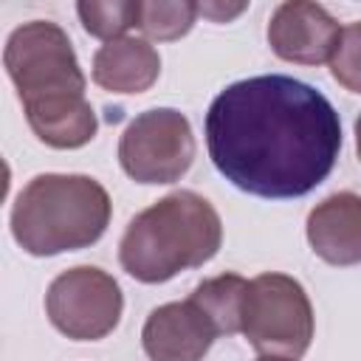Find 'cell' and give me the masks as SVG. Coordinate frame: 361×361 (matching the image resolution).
I'll list each match as a JSON object with an SVG mask.
<instances>
[{"instance_id": "9a60e30c", "label": "cell", "mask_w": 361, "mask_h": 361, "mask_svg": "<svg viewBox=\"0 0 361 361\" xmlns=\"http://www.w3.org/2000/svg\"><path fill=\"white\" fill-rule=\"evenodd\" d=\"M330 73L344 90L361 93V23L341 28L338 45L330 56Z\"/></svg>"}, {"instance_id": "ac0fdd59", "label": "cell", "mask_w": 361, "mask_h": 361, "mask_svg": "<svg viewBox=\"0 0 361 361\" xmlns=\"http://www.w3.org/2000/svg\"><path fill=\"white\" fill-rule=\"evenodd\" d=\"M257 361H293V358H279V355H259Z\"/></svg>"}, {"instance_id": "5b68a950", "label": "cell", "mask_w": 361, "mask_h": 361, "mask_svg": "<svg viewBox=\"0 0 361 361\" xmlns=\"http://www.w3.org/2000/svg\"><path fill=\"white\" fill-rule=\"evenodd\" d=\"M243 336L259 355L302 358L313 341V305L302 282L276 271L254 276L243 305Z\"/></svg>"}, {"instance_id": "277c9868", "label": "cell", "mask_w": 361, "mask_h": 361, "mask_svg": "<svg viewBox=\"0 0 361 361\" xmlns=\"http://www.w3.org/2000/svg\"><path fill=\"white\" fill-rule=\"evenodd\" d=\"M110 195L90 175L45 172L31 178L11 206V234L31 257L90 248L110 226Z\"/></svg>"}, {"instance_id": "8992f818", "label": "cell", "mask_w": 361, "mask_h": 361, "mask_svg": "<svg viewBox=\"0 0 361 361\" xmlns=\"http://www.w3.org/2000/svg\"><path fill=\"white\" fill-rule=\"evenodd\" d=\"M189 118L175 107L138 113L118 141V164L135 183H175L195 161Z\"/></svg>"}, {"instance_id": "ba28073f", "label": "cell", "mask_w": 361, "mask_h": 361, "mask_svg": "<svg viewBox=\"0 0 361 361\" xmlns=\"http://www.w3.org/2000/svg\"><path fill=\"white\" fill-rule=\"evenodd\" d=\"M341 37L338 20L319 3L290 0L279 3L268 23L271 51L296 65H322L330 62Z\"/></svg>"}, {"instance_id": "5bb4252c", "label": "cell", "mask_w": 361, "mask_h": 361, "mask_svg": "<svg viewBox=\"0 0 361 361\" xmlns=\"http://www.w3.org/2000/svg\"><path fill=\"white\" fill-rule=\"evenodd\" d=\"M76 14L90 37L113 42L138 25V0H82L76 3Z\"/></svg>"}, {"instance_id": "3957f363", "label": "cell", "mask_w": 361, "mask_h": 361, "mask_svg": "<svg viewBox=\"0 0 361 361\" xmlns=\"http://www.w3.org/2000/svg\"><path fill=\"white\" fill-rule=\"evenodd\" d=\"M223 243L217 209L192 189H178L138 212L121 243V268L147 285L166 282L186 268L209 262Z\"/></svg>"}, {"instance_id": "2e32d148", "label": "cell", "mask_w": 361, "mask_h": 361, "mask_svg": "<svg viewBox=\"0 0 361 361\" xmlns=\"http://www.w3.org/2000/svg\"><path fill=\"white\" fill-rule=\"evenodd\" d=\"M243 11H245V3H240V6H220V3H203V6H200V14H203V17H212L214 23H226V20H231V17L243 14Z\"/></svg>"}, {"instance_id": "6da1fadb", "label": "cell", "mask_w": 361, "mask_h": 361, "mask_svg": "<svg viewBox=\"0 0 361 361\" xmlns=\"http://www.w3.org/2000/svg\"><path fill=\"white\" fill-rule=\"evenodd\" d=\"M203 127L217 172L237 189L268 200L313 192L341 152V121L330 99L282 73L223 87Z\"/></svg>"}, {"instance_id": "e0dca14e", "label": "cell", "mask_w": 361, "mask_h": 361, "mask_svg": "<svg viewBox=\"0 0 361 361\" xmlns=\"http://www.w3.org/2000/svg\"><path fill=\"white\" fill-rule=\"evenodd\" d=\"M355 149H358V158H361V116L355 118Z\"/></svg>"}, {"instance_id": "8fae6325", "label": "cell", "mask_w": 361, "mask_h": 361, "mask_svg": "<svg viewBox=\"0 0 361 361\" xmlns=\"http://www.w3.org/2000/svg\"><path fill=\"white\" fill-rule=\"evenodd\" d=\"M161 73V56L144 37H118L93 54V82L110 93H144Z\"/></svg>"}, {"instance_id": "7c38bea8", "label": "cell", "mask_w": 361, "mask_h": 361, "mask_svg": "<svg viewBox=\"0 0 361 361\" xmlns=\"http://www.w3.org/2000/svg\"><path fill=\"white\" fill-rule=\"evenodd\" d=\"M248 293V279L240 274H220L212 279H203L192 290V302L212 319L220 336L243 333V305Z\"/></svg>"}, {"instance_id": "7a4b0ae2", "label": "cell", "mask_w": 361, "mask_h": 361, "mask_svg": "<svg viewBox=\"0 0 361 361\" xmlns=\"http://www.w3.org/2000/svg\"><path fill=\"white\" fill-rule=\"evenodd\" d=\"M3 65L17 87L28 127L54 149H76L93 141L96 113L85 96L71 37L51 20H31L11 31Z\"/></svg>"}, {"instance_id": "4fadbf2b", "label": "cell", "mask_w": 361, "mask_h": 361, "mask_svg": "<svg viewBox=\"0 0 361 361\" xmlns=\"http://www.w3.org/2000/svg\"><path fill=\"white\" fill-rule=\"evenodd\" d=\"M200 6L192 0H138V31L149 42H172L192 31Z\"/></svg>"}, {"instance_id": "9c48e42d", "label": "cell", "mask_w": 361, "mask_h": 361, "mask_svg": "<svg viewBox=\"0 0 361 361\" xmlns=\"http://www.w3.org/2000/svg\"><path fill=\"white\" fill-rule=\"evenodd\" d=\"M212 319L192 302H166L155 307L141 330V344L149 361H203L217 338Z\"/></svg>"}, {"instance_id": "52a82bcc", "label": "cell", "mask_w": 361, "mask_h": 361, "mask_svg": "<svg viewBox=\"0 0 361 361\" xmlns=\"http://www.w3.org/2000/svg\"><path fill=\"white\" fill-rule=\"evenodd\" d=\"M121 310L124 296L118 282L96 265L62 271L45 293V313L51 324L73 341H99L110 336Z\"/></svg>"}, {"instance_id": "30bf717a", "label": "cell", "mask_w": 361, "mask_h": 361, "mask_svg": "<svg viewBox=\"0 0 361 361\" xmlns=\"http://www.w3.org/2000/svg\"><path fill=\"white\" fill-rule=\"evenodd\" d=\"M307 243L327 265L361 262V195L336 192L316 203L307 214Z\"/></svg>"}]
</instances>
